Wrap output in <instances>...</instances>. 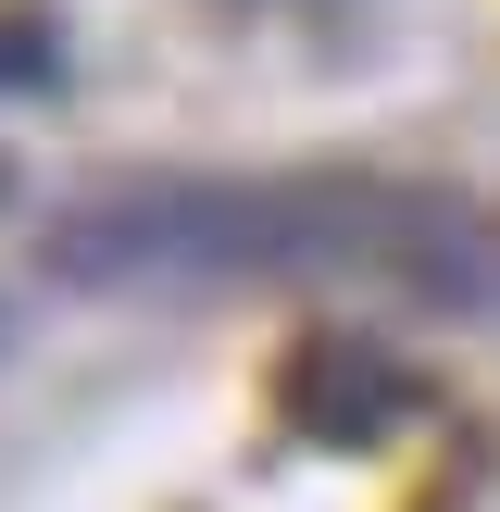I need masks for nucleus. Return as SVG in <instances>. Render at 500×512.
<instances>
[{
	"label": "nucleus",
	"instance_id": "nucleus-4",
	"mask_svg": "<svg viewBox=\"0 0 500 512\" xmlns=\"http://www.w3.org/2000/svg\"><path fill=\"white\" fill-rule=\"evenodd\" d=\"M200 13H338V0H200Z\"/></svg>",
	"mask_w": 500,
	"mask_h": 512
},
{
	"label": "nucleus",
	"instance_id": "nucleus-5",
	"mask_svg": "<svg viewBox=\"0 0 500 512\" xmlns=\"http://www.w3.org/2000/svg\"><path fill=\"white\" fill-rule=\"evenodd\" d=\"M13 188H25V175H13V150H0V200H13Z\"/></svg>",
	"mask_w": 500,
	"mask_h": 512
},
{
	"label": "nucleus",
	"instance_id": "nucleus-1",
	"mask_svg": "<svg viewBox=\"0 0 500 512\" xmlns=\"http://www.w3.org/2000/svg\"><path fill=\"white\" fill-rule=\"evenodd\" d=\"M38 275L75 300L400 288L425 313H500V213L400 175H113L38 213Z\"/></svg>",
	"mask_w": 500,
	"mask_h": 512
},
{
	"label": "nucleus",
	"instance_id": "nucleus-3",
	"mask_svg": "<svg viewBox=\"0 0 500 512\" xmlns=\"http://www.w3.org/2000/svg\"><path fill=\"white\" fill-rule=\"evenodd\" d=\"M63 75H75L63 13H38V0H0V100H50Z\"/></svg>",
	"mask_w": 500,
	"mask_h": 512
},
{
	"label": "nucleus",
	"instance_id": "nucleus-6",
	"mask_svg": "<svg viewBox=\"0 0 500 512\" xmlns=\"http://www.w3.org/2000/svg\"><path fill=\"white\" fill-rule=\"evenodd\" d=\"M0 350H13V313H0Z\"/></svg>",
	"mask_w": 500,
	"mask_h": 512
},
{
	"label": "nucleus",
	"instance_id": "nucleus-2",
	"mask_svg": "<svg viewBox=\"0 0 500 512\" xmlns=\"http://www.w3.org/2000/svg\"><path fill=\"white\" fill-rule=\"evenodd\" d=\"M413 413H425V375L400 363L388 338H363V325H300V338L275 350V425H288L300 450L363 463V450H388Z\"/></svg>",
	"mask_w": 500,
	"mask_h": 512
}]
</instances>
